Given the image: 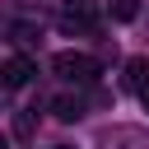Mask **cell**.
Here are the masks:
<instances>
[{
  "label": "cell",
  "mask_w": 149,
  "mask_h": 149,
  "mask_svg": "<svg viewBox=\"0 0 149 149\" xmlns=\"http://www.w3.org/2000/svg\"><path fill=\"white\" fill-rule=\"evenodd\" d=\"M51 70H56L61 79H70V84H93V79H98V61L84 56V51H61V56L51 61Z\"/></svg>",
  "instance_id": "obj_1"
},
{
  "label": "cell",
  "mask_w": 149,
  "mask_h": 149,
  "mask_svg": "<svg viewBox=\"0 0 149 149\" xmlns=\"http://www.w3.org/2000/svg\"><path fill=\"white\" fill-rule=\"evenodd\" d=\"M93 19H98L93 0H65V28H88Z\"/></svg>",
  "instance_id": "obj_2"
},
{
  "label": "cell",
  "mask_w": 149,
  "mask_h": 149,
  "mask_svg": "<svg viewBox=\"0 0 149 149\" xmlns=\"http://www.w3.org/2000/svg\"><path fill=\"white\" fill-rule=\"evenodd\" d=\"M33 79V61L28 56H9L5 61V88H23Z\"/></svg>",
  "instance_id": "obj_3"
},
{
  "label": "cell",
  "mask_w": 149,
  "mask_h": 149,
  "mask_svg": "<svg viewBox=\"0 0 149 149\" xmlns=\"http://www.w3.org/2000/svg\"><path fill=\"white\" fill-rule=\"evenodd\" d=\"M126 84H130L135 93H144V88H149V61H144V56H135V61L126 65Z\"/></svg>",
  "instance_id": "obj_4"
},
{
  "label": "cell",
  "mask_w": 149,
  "mask_h": 149,
  "mask_svg": "<svg viewBox=\"0 0 149 149\" xmlns=\"http://www.w3.org/2000/svg\"><path fill=\"white\" fill-rule=\"evenodd\" d=\"M51 107H56V116H61V121H74V116H84V102H79V98H56Z\"/></svg>",
  "instance_id": "obj_5"
},
{
  "label": "cell",
  "mask_w": 149,
  "mask_h": 149,
  "mask_svg": "<svg viewBox=\"0 0 149 149\" xmlns=\"http://www.w3.org/2000/svg\"><path fill=\"white\" fill-rule=\"evenodd\" d=\"M107 9H112V19H121V23H130V19L140 14V0H112Z\"/></svg>",
  "instance_id": "obj_6"
},
{
  "label": "cell",
  "mask_w": 149,
  "mask_h": 149,
  "mask_svg": "<svg viewBox=\"0 0 149 149\" xmlns=\"http://www.w3.org/2000/svg\"><path fill=\"white\" fill-rule=\"evenodd\" d=\"M140 98H144V107H149V88H144V93H140Z\"/></svg>",
  "instance_id": "obj_7"
},
{
  "label": "cell",
  "mask_w": 149,
  "mask_h": 149,
  "mask_svg": "<svg viewBox=\"0 0 149 149\" xmlns=\"http://www.w3.org/2000/svg\"><path fill=\"white\" fill-rule=\"evenodd\" d=\"M56 149H74V144H56Z\"/></svg>",
  "instance_id": "obj_8"
}]
</instances>
